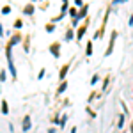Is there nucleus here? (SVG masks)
<instances>
[{"instance_id": "obj_1", "label": "nucleus", "mask_w": 133, "mask_h": 133, "mask_svg": "<svg viewBox=\"0 0 133 133\" xmlns=\"http://www.w3.org/2000/svg\"><path fill=\"white\" fill-rule=\"evenodd\" d=\"M59 48H61V44H59V43H53V44L50 46V51H51V55H53V57H59Z\"/></svg>"}, {"instance_id": "obj_2", "label": "nucleus", "mask_w": 133, "mask_h": 133, "mask_svg": "<svg viewBox=\"0 0 133 133\" xmlns=\"http://www.w3.org/2000/svg\"><path fill=\"white\" fill-rule=\"evenodd\" d=\"M30 130V115H25L23 117V131H29Z\"/></svg>"}, {"instance_id": "obj_3", "label": "nucleus", "mask_w": 133, "mask_h": 133, "mask_svg": "<svg viewBox=\"0 0 133 133\" xmlns=\"http://www.w3.org/2000/svg\"><path fill=\"white\" fill-rule=\"evenodd\" d=\"M115 37H117V32H114V34H112V39H110V46L107 48V53H105V55H110V53H112V50H114V41H115Z\"/></svg>"}, {"instance_id": "obj_4", "label": "nucleus", "mask_w": 133, "mask_h": 133, "mask_svg": "<svg viewBox=\"0 0 133 133\" xmlns=\"http://www.w3.org/2000/svg\"><path fill=\"white\" fill-rule=\"evenodd\" d=\"M85 30H87V23H83L82 27L78 29V32H76V37H78V39H82V37H83V34H85Z\"/></svg>"}, {"instance_id": "obj_5", "label": "nucleus", "mask_w": 133, "mask_h": 133, "mask_svg": "<svg viewBox=\"0 0 133 133\" xmlns=\"http://www.w3.org/2000/svg\"><path fill=\"white\" fill-rule=\"evenodd\" d=\"M68 69H69V64H64L61 68V73H59V76H61V80H64V76L68 75Z\"/></svg>"}, {"instance_id": "obj_6", "label": "nucleus", "mask_w": 133, "mask_h": 133, "mask_svg": "<svg viewBox=\"0 0 133 133\" xmlns=\"http://www.w3.org/2000/svg\"><path fill=\"white\" fill-rule=\"evenodd\" d=\"M20 41H21V36H14V37H12V39L9 41V44H7V46H9V48H12L16 43H20Z\"/></svg>"}, {"instance_id": "obj_7", "label": "nucleus", "mask_w": 133, "mask_h": 133, "mask_svg": "<svg viewBox=\"0 0 133 133\" xmlns=\"http://www.w3.org/2000/svg\"><path fill=\"white\" fill-rule=\"evenodd\" d=\"M2 112L7 115V112H9V107H7V101L5 99H2Z\"/></svg>"}, {"instance_id": "obj_8", "label": "nucleus", "mask_w": 133, "mask_h": 133, "mask_svg": "<svg viewBox=\"0 0 133 133\" xmlns=\"http://www.w3.org/2000/svg\"><path fill=\"white\" fill-rule=\"evenodd\" d=\"M85 12H87V5H83V7H82L80 14H78V18H83V16H85ZM78 18H76V20H78Z\"/></svg>"}, {"instance_id": "obj_9", "label": "nucleus", "mask_w": 133, "mask_h": 133, "mask_svg": "<svg viewBox=\"0 0 133 133\" xmlns=\"http://www.w3.org/2000/svg\"><path fill=\"white\" fill-rule=\"evenodd\" d=\"M34 12V5H27L25 7V14H32Z\"/></svg>"}, {"instance_id": "obj_10", "label": "nucleus", "mask_w": 133, "mask_h": 133, "mask_svg": "<svg viewBox=\"0 0 133 133\" xmlns=\"http://www.w3.org/2000/svg\"><path fill=\"white\" fill-rule=\"evenodd\" d=\"M66 87H68V83L64 82V83H62V85H61V87H59V91H57V94H62V92L66 91Z\"/></svg>"}, {"instance_id": "obj_11", "label": "nucleus", "mask_w": 133, "mask_h": 133, "mask_svg": "<svg viewBox=\"0 0 133 133\" xmlns=\"http://www.w3.org/2000/svg\"><path fill=\"white\" fill-rule=\"evenodd\" d=\"M85 53H87V55H91V53H92V41L87 43V50H85Z\"/></svg>"}, {"instance_id": "obj_12", "label": "nucleus", "mask_w": 133, "mask_h": 133, "mask_svg": "<svg viewBox=\"0 0 133 133\" xmlns=\"http://www.w3.org/2000/svg\"><path fill=\"white\" fill-rule=\"evenodd\" d=\"M11 12V7L7 5V7H2V14H9Z\"/></svg>"}, {"instance_id": "obj_13", "label": "nucleus", "mask_w": 133, "mask_h": 133, "mask_svg": "<svg viewBox=\"0 0 133 133\" xmlns=\"http://www.w3.org/2000/svg\"><path fill=\"white\" fill-rule=\"evenodd\" d=\"M123 124H124V115H121L119 117V128H123Z\"/></svg>"}, {"instance_id": "obj_14", "label": "nucleus", "mask_w": 133, "mask_h": 133, "mask_svg": "<svg viewBox=\"0 0 133 133\" xmlns=\"http://www.w3.org/2000/svg\"><path fill=\"white\" fill-rule=\"evenodd\" d=\"M66 11H68V2H64V4H62V14H64Z\"/></svg>"}, {"instance_id": "obj_15", "label": "nucleus", "mask_w": 133, "mask_h": 133, "mask_svg": "<svg viewBox=\"0 0 133 133\" xmlns=\"http://www.w3.org/2000/svg\"><path fill=\"white\" fill-rule=\"evenodd\" d=\"M73 37V32L71 30H68V34H66V39H68V41H69V39H71Z\"/></svg>"}, {"instance_id": "obj_16", "label": "nucleus", "mask_w": 133, "mask_h": 133, "mask_svg": "<svg viewBox=\"0 0 133 133\" xmlns=\"http://www.w3.org/2000/svg\"><path fill=\"white\" fill-rule=\"evenodd\" d=\"M14 27H16V29H20V27H21V20H16V21H14Z\"/></svg>"}, {"instance_id": "obj_17", "label": "nucleus", "mask_w": 133, "mask_h": 133, "mask_svg": "<svg viewBox=\"0 0 133 133\" xmlns=\"http://www.w3.org/2000/svg\"><path fill=\"white\" fill-rule=\"evenodd\" d=\"M0 80H2V82H5V71L0 73Z\"/></svg>"}, {"instance_id": "obj_18", "label": "nucleus", "mask_w": 133, "mask_h": 133, "mask_svg": "<svg viewBox=\"0 0 133 133\" xmlns=\"http://www.w3.org/2000/svg\"><path fill=\"white\" fill-rule=\"evenodd\" d=\"M66 121H68V117L64 115V117H62V119H61V126H64V124H66Z\"/></svg>"}, {"instance_id": "obj_19", "label": "nucleus", "mask_w": 133, "mask_h": 133, "mask_svg": "<svg viewBox=\"0 0 133 133\" xmlns=\"http://www.w3.org/2000/svg\"><path fill=\"white\" fill-rule=\"evenodd\" d=\"M46 30H48V32H53V25H46Z\"/></svg>"}, {"instance_id": "obj_20", "label": "nucleus", "mask_w": 133, "mask_h": 133, "mask_svg": "<svg viewBox=\"0 0 133 133\" xmlns=\"http://www.w3.org/2000/svg\"><path fill=\"white\" fill-rule=\"evenodd\" d=\"M48 133H55V130H50V131H48Z\"/></svg>"}]
</instances>
